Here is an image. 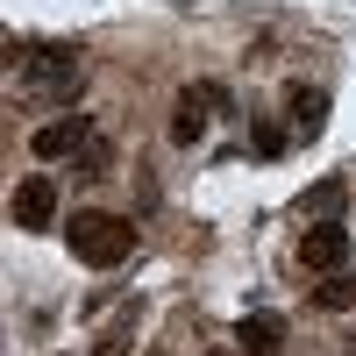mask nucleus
<instances>
[{"mask_svg": "<svg viewBox=\"0 0 356 356\" xmlns=\"http://www.w3.org/2000/svg\"><path fill=\"white\" fill-rule=\"evenodd\" d=\"M65 250H72L79 264H93V271H114V264H129V250H136V221L86 207V214L65 221Z\"/></svg>", "mask_w": 356, "mask_h": 356, "instance_id": "1", "label": "nucleus"}, {"mask_svg": "<svg viewBox=\"0 0 356 356\" xmlns=\"http://www.w3.org/2000/svg\"><path fill=\"white\" fill-rule=\"evenodd\" d=\"M79 50L72 43H43V50H15V86L22 93H72L79 86Z\"/></svg>", "mask_w": 356, "mask_h": 356, "instance_id": "2", "label": "nucleus"}, {"mask_svg": "<svg viewBox=\"0 0 356 356\" xmlns=\"http://www.w3.org/2000/svg\"><path fill=\"white\" fill-rule=\"evenodd\" d=\"M292 257H300V271H321V278H328V271L349 264V228H342V221H307L300 243H292Z\"/></svg>", "mask_w": 356, "mask_h": 356, "instance_id": "3", "label": "nucleus"}, {"mask_svg": "<svg viewBox=\"0 0 356 356\" xmlns=\"http://www.w3.org/2000/svg\"><path fill=\"white\" fill-rule=\"evenodd\" d=\"M8 214H15V228H29V235L57 228V178H50V171H29L22 186L8 193Z\"/></svg>", "mask_w": 356, "mask_h": 356, "instance_id": "4", "label": "nucleus"}, {"mask_svg": "<svg viewBox=\"0 0 356 356\" xmlns=\"http://www.w3.org/2000/svg\"><path fill=\"white\" fill-rule=\"evenodd\" d=\"M214 107H228V93H221L214 79L186 86V93L171 100V143H200V136H207V114H214Z\"/></svg>", "mask_w": 356, "mask_h": 356, "instance_id": "5", "label": "nucleus"}, {"mask_svg": "<svg viewBox=\"0 0 356 356\" xmlns=\"http://www.w3.org/2000/svg\"><path fill=\"white\" fill-rule=\"evenodd\" d=\"M86 143H93V122H86V114H57V122H43L36 136H29V150H36L43 164H57V157H79Z\"/></svg>", "mask_w": 356, "mask_h": 356, "instance_id": "6", "label": "nucleus"}, {"mask_svg": "<svg viewBox=\"0 0 356 356\" xmlns=\"http://www.w3.org/2000/svg\"><path fill=\"white\" fill-rule=\"evenodd\" d=\"M285 114H292V143H314L321 129H328V93H321V86H292Z\"/></svg>", "mask_w": 356, "mask_h": 356, "instance_id": "7", "label": "nucleus"}, {"mask_svg": "<svg viewBox=\"0 0 356 356\" xmlns=\"http://www.w3.org/2000/svg\"><path fill=\"white\" fill-rule=\"evenodd\" d=\"M235 342H243L250 356H278V342H285V321H278V314H250L243 328H235Z\"/></svg>", "mask_w": 356, "mask_h": 356, "instance_id": "8", "label": "nucleus"}, {"mask_svg": "<svg viewBox=\"0 0 356 356\" xmlns=\"http://www.w3.org/2000/svg\"><path fill=\"white\" fill-rule=\"evenodd\" d=\"M342 200H349L342 178H321V186H307V193H300V221H328Z\"/></svg>", "mask_w": 356, "mask_h": 356, "instance_id": "9", "label": "nucleus"}, {"mask_svg": "<svg viewBox=\"0 0 356 356\" xmlns=\"http://www.w3.org/2000/svg\"><path fill=\"white\" fill-rule=\"evenodd\" d=\"M314 307L321 314H356V278L349 271H328V285H314Z\"/></svg>", "mask_w": 356, "mask_h": 356, "instance_id": "10", "label": "nucleus"}, {"mask_svg": "<svg viewBox=\"0 0 356 356\" xmlns=\"http://www.w3.org/2000/svg\"><path fill=\"white\" fill-rule=\"evenodd\" d=\"M129 349H136V307H122V321H114V328H100L93 356H129Z\"/></svg>", "mask_w": 356, "mask_h": 356, "instance_id": "11", "label": "nucleus"}, {"mask_svg": "<svg viewBox=\"0 0 356 356\" xmlns=\"http://www.w3.org/2000/svg\"><path fill=\"white\" fill-rule=\"evenodd\" d=\"M285 136H292V129H278V122H257V150H264V157H278V150H285Z\"/></svg>", "mask_w": 356, "mask_h": 356, "instance_id": "12", "label": "nucleus"}, {"mask_svg": "<svg viewBox=\"0 0 356 356\" xmlns=\"http://www.w3.org/2000/svg\"><path fill=\"white\" fill-rule=\"evenodd\" d=\"M107 171V143H86V150H79V178H100Z\"/></svg>", "mask_w": 356, "mask_h": 356, "instance_id": "13", "label": "nucleus"}, {"mask_svg": "<svg viewBox=\"0 0 356 356\" xmlns=\"http://www.w3.org/2000/svg\"><path fill=\"white\" fill-rule=\"evenodd\" d=\"M349 356H356V328H349Z\"/></svg>", "mask_w": 356, "mask_h": 356, "instance_id": "14", "label": "nucleus"}, {"mask_svg": "<svg viewBox=\"0 0 356 356\" xmlns=\"http://www.w3.org/2000/svg\"><path fill=\"white\" fill-rule=\"evenodd\" d=\"M207 356H228V349H207Z\"/></svg>", "mask_w": 356, "mask_h": 356, "instance_id": "15", "label": "nucleus"}]
</instances>
